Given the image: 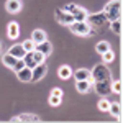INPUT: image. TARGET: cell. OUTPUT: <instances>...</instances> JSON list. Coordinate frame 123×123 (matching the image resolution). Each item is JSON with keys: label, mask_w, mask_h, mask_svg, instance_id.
<instances>
[{"label": "cell", "mask_w": 123, "mask_h": 123, "mask_svg": "<svg viewBox=\"0 0 123 123\" xmlns=\"http://www.w3.org/2000/svg\"><path fill=\"white\" fill-rule=\"evenodd\" d=\"M104 13L108 21L118 20L122 17V0H110L104 8Z\"/></svg>", "instance_id": "6da1fadb"}, {"label": "cell", "mask_w": 123, "mask_h": 123, "mask_svg": "<svg viewBox=\"0 0 123 123\" xmlns=\"http://www.w3.org/2000/svg\"><path fill=\"white\" fill-rule=\"evenodd\" d=\"M69 30L77 36H92V28L87 20H76L69 25Z\"/></svg>", "instance_id": "7a4b0ae2"}, {"label": "cell", "mask_w": 123, "mask_h": 123, "mask_svg": "<svg viewBox=\"0 0 123 123\" xmlns=\"http://www.w3.org/2000/svg\"><path fill=\"white\" fill-rule=\"evenodd\" d=\"M112 72H110V69L107 67V64H97V66L90 71V79L94 80V82H97V80H105V79H112V76H110Z\"/></svg>", "instance_id": "3957f363"}, {"label": "cell", "mask_w": 123, "mask_h": 123, "mask_svg": "<svg viewBox=\"0 0 123 123\" xmlns=\"http://www.w3.org/2000/svg\"><path fill=\"white\" fill-rule=\"evenodd\" d=\"M64 10L69 12V13L74 17V20H85L87 15H89L87 8L80 7V5H76V3H67L66 7H64Z\"/></svg>", "instance_id": "277c9868"}, {"label": "cell", "mask_w": 123, "mask_h": 123, "mask_svg": "<svg viewBox=\"0 0 123 123\" xmlns=\"http://www.w3.org/2000/svg\"><path fill=\"white\" fill-rule=\"evenodd\" d=\"M87 23L90 25V26H97V28H102L107 25V17H105L104 12H97V13H90V15H87Z\"/></svg>", "instance_id": "5b68a950"}, {"label": "cell", "mask_w": 123, "mask_h": 123, "mask_svg": "<svg viewBox=\"0 0 123 123\" xmlns=\"http://www.w3.org/2000/svg\"><path fill=\"white\" fill-rule=\"evenodd\" d=\"M94 90L100 97H107L108 94H112V79H105V80L94 82Z\"/></svg>", "instance_id": "8992f818"}, {"label": "cell", "mask_w": 123, "mask_h": 123, "mask_svg": "<svg viewBox=\"0 0 123 123\" xmlns=\"http://www.w3.org/2000/svg\"><path fill=\"white\" fill-rule=\"evenodd\" d=\"M54 18H56V21L59 25H66V26H69L72 21H76L74 17H72L69 12H66L64 8H56L54 10Z\"/></svg>", "instance_id": "52a82bcc"}, {"label": "cell", "mask_w": 123, "mask_h": 123, "mask_svg": "<svg viewBox=\"0 0 123 123\" xmlns=\"http://www.w3.org/2000/svg\"><path fill=\"white\" fill-rule=\"evenodd\" d=\"M46 74H48V64L43 61V62L36 64V66L31 69V80L38 82V80H41V79L46 76Z\"/></svg>", "instance_id": "ba28073f"}, {"label": "cell", "mask_w": 123, "mask_h": 123, "mask_svg": "<svg viewBox=\"0 0 123 123\" xmlns=\"http://www.w3.org/2000/svg\"><path fill=\"white\" fill-rule=\"evenodd\" d=\"M21 8H23V3H21V0H7L5 2V10L8 12V13H18V12H21Z\"/></svg>", "instance_id": "9c48e42d"}, {"label": "cell", "mask_w": 123, "mask_h": 123, "mask_svg": "<svg viewBox=\"0 0 123 123\" xmlns=\"http://www.w3.org/2000/svg\"><path fill=\"white\" fill-rule=\"evenodd\" d=\"M7 36H8L10 39H17L20 36V25L17 21L8 23V26H7Z\"/></svg>", "instance_id": "30bf717a"}, {"label": "cell", "mask_w": 123, "mask_h": 123, "mask_svg": "<svg viewBox=\"0 0 123 123\" xmlns=\"http://www.w3.org/2000/svg\"><path fill=\"white\" fill-rule=\"evenodd\" d=\"M41 118H39L38 115H35V113H21L18 115V117H13L10 122H39Z\"/></svg>", "instance_id": "8fae6325"}, {"label": "cell", "mask_w": 123, "mask_h": 123, "mask_svg": "<svg viewBox=\"0 0 123 123\" xmlns=\"http://www.w3.org/2000/svg\"><path fill=\"white\" fill-rule=\"evenodd\" d=\"M76 89L79 94H89L92 90V85H90V79H85V80H76Z\"/></svg>", "instance_id": "7c38bea8"}, {"label": "cell", "mask_w": 123, "mask_h": 123, "mask_svg": "<svg viewBox=\"0 0 123 123\" xmlns=\"http://www.w3.org/2000/svg\"><path fill=\"white\" fill-rule=\"evenodd\" d=\"M35 49H36V51H39L41 54H44V56H49V54L53 53V46H51V43H49L48 39H44L43 43L35 44Z\"/></svg>", "instance_id": "4fadbf2b"}, {"label": "cell", "mask_w": 123, "mask_h": 123, "mask_svg": "<svg viewBox=\"0 0 123 123\" xmlns=\"http://www.w3.org/2000/svg\"><path fill=\"white\" fill-rule=\"evenodd\" d=\"M17 77H18V80L21 82H31V67H21L18 72H17Z\"/></svg>", "instance_id": "5bb4252c"}, {"label": "cell", "mask_w": 123, "mask_h": 123, "mask_svg": "<svg viewBox=\"0 0 123 123\" xmlns=\"http://www.w3.org/2000/svg\"><path fill=\"white\" fill-rule=\"evenodd\" d=\"M31 41H33V43H35V44H38V43H43V41H44V39H48V36H46V31H44V30H35V31H33V33H31Z\"/></svg>", "instance_id": "9a60e30c"}, {"label": "cell", "mask_w": 123, "mask_h": 123, "mask_svg": "<svg viewBox=\"0 0 123 123\" xmlns=\"http://www.w3.org/2000/svg\"><path fill=\"white\" fill-rule=\"evenodd\" d=\"M8 53L12 56H15L17 59H23V56L26 54V51H25V48L21 46V44H13V46L8 49Z\"/></svg>", "instance_id": "2e32d148"}, {"label": "cell", "mask_w": 123, "mask_h": 123, "mask_svg": "<svg viewBox=\"0 0 123 123\" xmlns=\"http://www.w3.org/2000/svg\"><path fill=\"white\" fill-rule=\"evenodd\" d=\"M57 76H59V79H62V80H67V79L72 77V69L64 64V66H61L57 69Z\"/></svg>", "instance_id": "e0dca14e"}, {"label": "cell", "mask_w": 123, "mask_h": 123, "mask_svg": "<svg viewBox=\"0 0 123 123\" xmlns=\"http://www.w3.org/2000/svg\"><path fill=\"white\" fill-rule=\"evenodd\" d=\"M72 76H74L76 80H85V79H90V71L80 67V69H77L76 72H72Z\"/></svg>", "instance_id": "ac0fdd59"}, {"label": "cell", "mask_w": 123, "mask_h": 123, "mask_svg": "<svg viewBox=\"0 0 123 123\" xmlns=\"http://www.w3.org/2000/svg\"><path fill=\"white\" fill-rule=\"evenodd\" d=\"M107 113H112L113 117L120 118V115H122V104L120 102H110V107H108Z\"/></svg>", "instance_id": "d6986e66"}, {"label": "cell", "mask_w": 123, "mask_h": 123, "mask_svg": "<svg viewBox=\"0 0 123 123\" xmlns=\"http://www.w3.org/2000/svg\"><path fill=\"white\" fill-rule=\"evenodd\" d=\"M2 62H3V66H7V67H10V69H12V67H13V64L17 62V57L12 56L10 53H7V54H3V56H2Z\"/></svg>", "instance_id": "ffe728a7"}, {"label": "cell", "mask_w": 123, "mask_h": 123, "mask_svg": "<svg viewBox=\"0 0 123 123\" xmlns=\"http://www.w3.org/2000/svg\"><path fill=\"white\" fill-rule=\"evenodd\" d=\"M110 28L113 31V35H122V20H112L110 23Z\"/></svg>", "instance_id": "44dd1931"}, {"label": "cell", "mask_w": 123, "mask_h": 123, "mask_svg": "<svg viewBox=\"0 0 123 123\" xmlns=\"http://www.w3.org/2000/svg\"><path fill=\"white\" fill-rule=\"evenodd\" d=\"M110 49V43L108 41H98L97 44H95V51L98 53V54H102L105 51H108Z\"/></svg>", "instance_id": "7402d4cb"}, {"label": "cell", "mask_w": 123, "mask_h": 123, "mask_svg": "<svg viewBox=\"0 0 123 123\" xmlns=\"http://www.w3.org/2000/svg\"><path fill=\"white\" fill-rule=\"evenodd\" d=\"M108 107H110V100H107L105 97H102V98L98 100V104H97V108H98L100 112H108Z\"/></svg>", "instance_id": "603a6c76"}, {"label": "cell", "mask_w": 123, "mask_h": 123, "mask_svg": "<svg viewBox=\"0 0 123 123\" xmlns=\"http://www.w3.org/2000/svg\"><path fill=\"white\" fill-rule=\"evenodd\" d=\"M102 59H104V62L107 64V62H112L115 59V53L112 51V49H108V51H105V53H102Z\"/></svg>", "instance_id": "cb8c5ba5"}, {"label": "cell", "mask_w": 123, "mask_h": 123, "mask_svg": "<svg viewBox=\"0 0 123 123\" xmlns=\"http://www.w3.org/2000/svg\"><path fill=\"white\" fill-rule=\"evenodd\" d=\"M112 92L115 94H122V80L118 79V80H112Z\"/></svg>", "instance_id": "d4e9b609"}, {"label": "cell", "mask_w": 123, "mask_h": 123, "mask_svg": "<svg viewBox=\"0 0 123 123\" xmlns=\"http://www.w3.org/2000/svg\"><path fill=\"white\" fill-rule=\"evenodd\" d=\"M61 98H62V97H56V95H51V97H49V105H51V107H59V105H61V102H62Z\"/></svg>", "instance_id": "484cf974"}, {"label": "cell", "mask_w": 123, "mask_h": 123, "mask_svg": "<svg viewBox=\"0 0 123 123\" xmlns=\"http://www.w3.org/2000/svg\"><path fill=\"white\" fill-rule=\"evenodd\" d=\"M33 57H35L36 64H39V62H43V61L46 59V56H44V54H41L39 51H36V49H33Z\"/></svg>", "instance_id": "4316f807"}, {"label": "cell", "mask_w": 123, "mask_h": 123, "mask_svg": "<svg viewBox=\"0 0 123 123\" xmlns=\"http://www.w3.org/2000/svg\"><path fill=\"white\" fill-rule=\"evenodd\" d=\"M21 46L25 48V51L28 53V51H33V49H35V43H33L31 39H26V41H25V43H23Z\"/></svg>", "instance_id": "83f0119b"}, {"label": "cell", "mask_w": 123, "mask_h": 123, "mask_svg": "<svg viewBox=\"0 0 123 123\" xmlns=\"http://www.w3.org/2000/svg\"><path fill=\"white\" fill-rule=\"evenodd\" d=\"M21 67H25V61H23V59H17V62L13 64V67H12V69H13L15 72H18Z\"/></svg>", "instance_id": "f1b7e54d"}, {"label": "cell", "mask_w": 123, "mask_h": 123, "mask_svg": "<svg viewBox=\"0 0 123 123\" xmlns=\"http://www.w3.org/2000/svg\"><path fill=\"white\" fill-rule=\"evenodd\" d=\"M51 95H56V97H62L64 92H62V89H53L51 90Z\"/></svg>", "instance_id": "f546056e"}, {"label": "cell", "mask_w": 123, "mask_h": 123, "mask_svg": "<svg viewBox=\"0 0 123 123\" xmlns=\"http://www.w3.org/2000/svg\"><path fill=\"white\" fill-rule=\"evenodd\" d=\"M0 53H2V41H0Z\"/></svg>", "instance_id": "4dcf8cb0"}]
</instances>
